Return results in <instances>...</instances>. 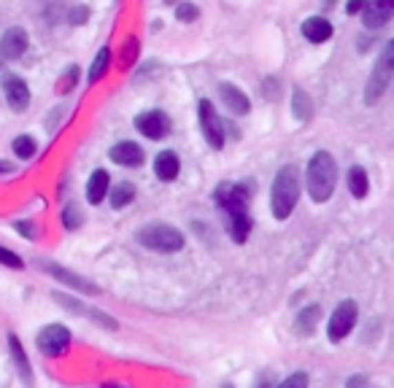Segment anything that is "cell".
<instances>
[{"label":"cell","mask_w":394,"mask_h":388,"mask_svg":"<svg viewBox=\"0 0 394 388\" xmlns=\"http://www.w3.org/2000/svg\"><path fill=\"white\" fill-rule=\"evenodd\" d=\"M305 181H308V192L316 202H327L332 197L335 184H338V167H335V160L329 151H316L311 157Z\"/></svg>","instance_id":"1"},{"label":"cell","mask_w":394,"mask_h":388,"mask_svg":"<svg viewBox=\"0 0 394 388\" xmlns=\"http://www.w3.org/2000/svg\"><path fill=\"white\" fill-rule=\"evenodd\" d=\"M297 200H300V175H297L295 164H287V167L278 170L276 181H273V192H270L273 216L278 222L289 219V213L295 211Z\"/></svg>","instance_id":"2"},{"label":"cell","mask_w":394,"mask_h":388,"mask_svg":"<svg viewBox=\"0 0 394 388\" xmlns=\"http://www.w3.org/2000/svg\"><path fill=\"white\" fill-rule=\"evenodd\" d=\"M138 243L146 246L149 251H157V254H173V251H181L184 248V235L170 224H146L143 229H138Z\"/></svg>","instance_id":"3"},{"label":"cell","mask_w":394,"mask_h":388,"mask_svg":"<svg viewBox=\"0 0 394 388\" xmlns=\"http://www.w3.org/2000/svg\"><path fill=\"white\" fill-rule=\"evenodd\" d=\"M394 76V38L381 49L378 54V63L370 70V78H367V87H364V103L373 105L375 100H381V95L386 92L389 81Z\"/></svg>","instance_id":"4"},{"label":"cell","mask_w":394,"mask_h":388,"mask_svg":"<svg viewBox=\"0 0 394 388\" xmlns=\"http://www.w3.org/2000/svg\"><path fill=\"white\" fill-rule=\"evenodd\" d=\"M35 345H38V351L43 356L57 358V356L65 354L68 345H70V332H68L63 323H49V326H43V329L38 332Z\"/></svg>","instance_id":"5"},{"label":"cell","mask_w":394,"mask_h":388,"mask_svg":"<svg viewBox=\"0 0 394 388\" xmlns=\"http://www.w3.org/2000/svg\"><path fill=\"white\" fill-rule=\"evenodd\" d=\"M357 323V302L354 299H343L335 310H332V319H329L327 334L332 343H340L349 337V332L354 329Z\"/></svg>","instance_id":"6"},{"label":"cell","mask_w":394,"mask_h":388,"mask_svg":"<svg viewBox=\"0 0 394 388\" xmlns=\"http://www.w3.org/2000/svg\"><path fill=\"white\" fill-rule=\"evenodd\" d=\"M200 129H203L205 140H208L214 149H222V146H225V125H222V119L216 116V108L211 105V100H203V103H200Z\"/></svg>","instance_id":"7"},{"label":"cell","mask_w":394,"mask_h":388,"mask_svg":"<svg viewBox=\"0 0 394 388\" xmlns=\"http://www.w3.org/2000/svg\"><path fill=\"white\" fill-rule=\"evenodd\" d=\"M135 127L141 129L146 138L160 140V138H165L170 132V119L165 116L163 111H146V114H141L135 119Z\"/></svg>","instance_id":"8"},{"label":"cell","mask_w":394,"mask_h":388,"mask_svg":"<svg viewBox=\"0 0 394 388\" xmlns=\"http://www.w3.org/2000/svg\"><path fill=\"white\" fill-rule=\"evenodd\" d=\"M28 52V32L22 28H11L0 38V57L3 60H19Z\"/></svg>","instance_id":"9"},{"label":"cell","mask_w":394,"mask_h":388,"mask_svg":"<svg viewBox=\"0 0 394 388\" xmlns=\"http://www.w3.org/2000/svg\"><path fill=\"white\" fill-rule=\"evenodd\" d=\"M3 92H6V100L14 111H25L28 103H30V89L28 84L19 78V76H6L3 78Z\"/></svg>","instance_id":"10"},{"label":"cell","mask_w":394,"mask_h":388,"mask_svg":"<svg viewBox=\"0 0 394 388\" xmlns=\"http://www.w3.org/2000/svg\"><path fill=\"white\" fill-rule=\"evenodd\" d=\"M362 11L367 28H384L394 17V0H367Z\"/></svg>","instance_id":"11"},{"label":"cell","mask_w":394,"mask_h":388,"mask_svg":"<svg viewBox=\"0 0 394 388\" xmlns=\"http://www.w3.org/2000/svg\"><path fill=\"white\" fill-rule=\"evenodd\" d=\"M49 275H54L57 281H63L65 286H73L76 291H84V294H98V286H92L90 281H84L81 275H76V272H70V270H65V267H60V264H49V261H43L41 264Z\"/></svg>","instance_id":"12"},{"label":"cell","mask_w":394,"mask_h":388,"mask_svg":"<svg viewBox=\"0 0 394 388\" xmlns=\"http://www.w3.org/2000/svg\"><path fill=\"white\" fill-rule=\"evenodd\" d=\"M111 160L116 164H125V167H138L143 162V149L138 143H132V140H122V143H116L111 149Z\"/></svg>","instance_id":"13"},{"label":"cell","mask_w":394,"mask_h":388,"mask_svg":"<svg viewBox=\"0 0 394 388\" xmlns=\"http://www.w3.org/2000/svg\"><path fill=\"white\" fill-rule=\"evenodd\" d=\"M219 95L225 100V108H230L232 114H249V108H251V103H249V97L243 95L235 84H222L219 87Z\"/></svg>","instance_id":"14"},{"label":"cell","mask_w":394,"mask_h":388,"mask_svg":"<svg viewBox=\"0 0 394 388\" xmlns=\"http://www.w3.org/2000/svg\"><path fill=\"white\" fill-rule=\"evenodd\" d=\"M302 35L311 43H324L327 38H332V25H329L324 17H311V19L302 22Z\"/></svg>","instance_id":"15"},{"label":"cell","mask_w":394,"mask_h":388,"mask_svg":"<svg viewBox=\"0 0 394 388\" xmlns=\"http://www.w3.org/2000/svg\"><path fill=\"white\" fill-rule=\"evenodd\" d=\"M8 345H11V356H14V364H17V369H19V378L25 380V386H33V372H30V361H28V356H25V348H22L19 337H17V334H8Z\"/></svg>","instance_id":"16"},{"label":"cell","mask_w":394,"mask_h":388,"mask_svg":"<svg viewBox=\"0 0 394 388\" xmlns=\"http://www.w3.org/2000/svg\"><path fill=\"white\" fill-rule=\"evenodd\" d=\"M319 319H322V308H319V305H308V308H302V310H300V316H297V321H295V332L300 334V337L313 334V329H316Z\"/></svg>","instance_id":"17"},{"label":"cell","mask_w":394,"mask_h":388,"mask_svg":"<svg viewBox=\"0 0 394 388\" xmlns=\"http://www.w3.org/2000/svg\"><path fill=\"white\" fill-rule=\"evenodd\" d=\"M154 173L160 181H173L178 175V157L173 151H160L154 160Z\"/></svg>","instance_id":"18"},{"label":"cell","mask_w":394,"mask_h":388,"mask_svg":"<svg viewBox=\"0 0 394 388\" xmlns=\"http://www.w3.org/2000/svg\"><path fill=\"white\" fill-rule=\"evenodd\" d=\"M105 194H108V173L105 170H95L90 175V181H87V200L92 205H98V202L105 200Z\"/></svg>","instance_id":"19"},{"label":"cell","mask_w":394,"mask_h":388,"mask_svg":"<svg viewBox=\"0 0 394 388\" xmlns=\"http://www.w3.org/2000/svg\"><path fill=\"white\" fill-rule=\"evenodd\" d=\"M230 216V235L235 243H243L251 232V219H249V211H238V213H227Z\"/></svg>","instance_id":"20"},{"label":"cell","mask_w":394,"mask_h":388,"mask_svg":"<svg viewBox=\"0 0 394 388\" xmlns=\"http://www.w3.org/2000/svg\"><path fill=\"white\" fill-rule=\"evenodd\" d=\"M367 189H370V181H367L364 167H351L349 170V192L357 200H362V197H367Z\"/></svg>","instance_id":"21"},{"label":"cell","mask_w":394,"mask_h":388,"mask_svg":"<svg viewBox=\"0 0 394 388\" xmlns=\"http://www.w3.org/2000/svg\"><path fill=\"white\" fill-rule=\"evenodd\" d=\"M292 111H295V116L300 122L311 119V114H313V103L302 89H295V95H292Z\"/></svg>","instance_id":"22"},{"label":"cell","mask_w":394,"mask_h":388,"mask_svg":"<svg viewBox=\"0 0 394 388\" xmlns=\"http://www.w3.org/2000/svg\"><path fill=\"white\" fill-rule=\"evenodd\" d=\"M108 63H111V52H108V46H103L98 52V57H95V63H92V67H90V84H95V81H100L105 76Z\"/></svg>","instance_id":"23"},{"label":"cell","mask_w":394,"mask_h":388,"mask_svg":"<svg viewBox=\"0 0 394 388\" xmlns=\"http://www.w3.org/2000/svg\"><path fill=\"white\" fill-rule=\"evenodd\" d=\"M132 200H135V186L132 184H116V189L111 192V205L116 211L125 208V205H130Z\"/></svg>","instance_id":"24"},{"label":"cell","mask_w":394,"mask_h":388,"mask_svg":"<svg viewBox=\"0 0 394 388\" xmlns=\"http://www.w3.org/2000/svg\"><path fill=\"white\" fill-rule=\"evenodd\" d=\"M14 154H17L19 160H30L35 154V140L30 135H19V138L14 140Z\"/></svg>","instance_id":"25"},{"label":"cell","mask_w":394,"mask_h":388,"mask_svg":"<svg viewBox=\"0 0 394 388\" xmlns=\"http://www.w3.org/2000/svg\"><path fill=\"white\" fill-rule=\"evenodd\" d=\"M76 81H79V67L73 65V67H68L65 76L60 78V84H57V92H60V95H65V92H70V89L76 87Z\"/></svg>","instance_id":"26"},{"label":"cell","mask_w":394,"mask_h":388,"mask_svg":"<svg viewBox=\"0 0 394 388\" xmlns=\"http://www.w3.org/2000/svg\"><path fill=\"white\" fill-rule=\"evenodd\" d=\"M197 17H200V8L192 6V3H178V6H176V19H181V22H195Z\"/></svg>","instance_id":"27"},{"label":"cell","mask_w":394,"mask_h":388,"mask_svg":"<svg viewBox=\"0 0 394 388\" xmlns=\"http://www.w3.org/2000/svg\"><path fill=\"white\" fill-rule=\"evenodd\" d=\"M79 224H81L79 208H76V205H68L65 211H63V226H65V229H76Z\"/></svg>","instance_id":"28"},{"label":"cell","mask_w":394,"mask_h":388,"mask_svg":"<svg viewBox=\"0 0 394 388\" xmlns=\"http://www.w3.org/2000/svg\"><path fill=\"white\" fill-rule=\"evenodd\" d=\"M0 264H6V267H11V270H22L25 267V261L17 257L14 251H8V248H3L0 246Z\"/></svg>","instance_id":"29"},{"label":"cell","mask_w":394,"mask_h":388,"mask_svg":"<svg viewBox=\"0 0 394 388\" xmlns=\"http://www.w3.org/2000/svg\"><path fill=\"white\" fill-rule=\"evenodd\" d=\"M135 57H138V41L130 38L127 43H125V49H122V67H130L135 63Z\"/></svg>","instance_id":"30"},{"label":"cell","mask_w":394,"mask_h":388,"mask_svg":"<svg viewBox=\"0 0 394 388\" xmlns=\"http://www.w3.org/2000/svg\"><path fill=\"white\" fill-rule=\"evenodd\" d=\"M278 388H308V375H305V372H295V375H289Z\"/></svg>","instance_id":"31"},{"label":"cell","mask_w":394,"mask_h":388,"mask_svg":"<svg viewBox=\"0 0 394 388\" xmlns=\"http://www.w3.org/2000/svg\"><path fill=\"white\" fill-rule=\"evenodd\" d=\"M87 17H90V11H87L84 6H79V8H73V11H70V22H73V25H81Z\"/></svg>","instance_id":"32"},{"label":"cell","mask_w":394,"mask_h":388,"mask_svg":"<svg viewBox=\"0 0 394 388\" xmlns=\"http://www.w3.org/2000/svg\"><path fill=\"white\" fill-rule=\"evenodd\" d=\"M265 97H270V100H276V97H278V81H276V78H267V81H265Z\"/></svg>","instance_id":"33"},{"label":"cell","mask_w":394,"mask_h":388,"mask_svg":"<svg viewBox=\"0 0 394 388\" xmlns=\"http://www.w3.org/2000/svg\"><path fill=\"white\" fill-rule=\"evenodd\" d=\"M346 388H373V386H370V380L364 375H354V378H349Z\"/></svg>","instance_id":"34"},{"label":"cell","mask_w":394,"mask_h":388,"mask_svg":"<svg viewBox=\"0 0 394 388\" xmlns=\"http://www.w3.org/2000/svg\"><path fill=\"white\" fill-rule=\"evenodd\" d=\"M17 232H22L28 240H33V237H35V229H33V224H30V222H17Z\"/></svg>","instance_id":"35"},{"label":"cell","mask_w":394,"mask_h":388,"mask_svg":"<svg viewBox=\"0 0 394 388\" xmlns=\"http://www.w3.org/2000/svg\"><path fill=\"white\" fill-rule=\"evenodd\" d=\"M364 3H367V0H349L346 11H349V14H357V11H362V8H364Z\"/></svg>","instance_id":"36"},{"label":"cell","mask_w":394,"mask_h":388,"mask_svg":"<svg viewBox=\"0 0 394 388\" xmlns=\"http://www.w3.org/2000/svg\"><path fill=\"white\" fill-rule=\"evenodd\" d=\"M11 170H14V167H11L8 162H3V160H0V173H11Z\"/></svg>","instance_id":"37"},{"label":"cell","mask_w":394,"mask_h":388,"mask_svg":"<svg viewBox=\"0 0 394 388\" xmlns=\"http://www.w3.org/2000/svg\"><path fill=\"white\" fill-rule=\"evenodd\" d=\"M167 6H178V3H184V0H165Z\"/></svg>","instance_id":"38"},{"label":"cell","mask_w":394,"mask_h":388,"mask_svg":"<svg viewBox=\"0 0 394 388\" xmlns=\"http://www.w3.org/2000/svg\"><path fill=\"white\" fill-rule=\"evenodd\" d=\"M103 388H122V386H103Z\"/></svg>","instance_id":"39"}]
</instances>
